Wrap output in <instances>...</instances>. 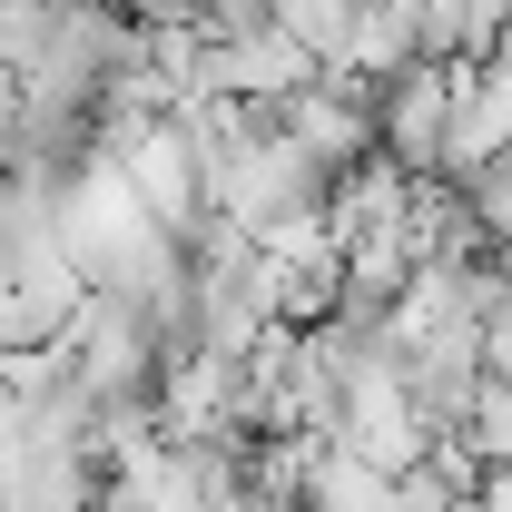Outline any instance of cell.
Returning <instances> with one entry per match:
<instances>
[{
    "label": "cell",
    "instance_id": "52a82bcc",
    "mask_svg": "<svg viewBox=\"0 0 512 512\" xmlns=\"http://www.w3.org/2000/svg\"><path fill=\"white\" fill-rule=\"evenodd\" d=\"M463 434H473V453H483V463H512V384H503V375H483L473 414H463Z\"/></svg>",
    "mask_w": 512,
    "mask_h": 512
},
{
    "label": "cell",
    "instance_id": "8992f818",
    "mask_svg": "<svg viewBox=\"0 0 512 512\" xmlns=\"http://www.w3.org/2000/svg\"><path fill=\"white\" fill-rule=\"evenodd\" d=\"M424 60V50H414V10H394V0H365V10H355V50H345V69H355V79H394V69H414Z\"/></svg>",
    "mask_w": 512,
    "mask_h": 512
},
{
    "label": "cell",
    "instance_id": "8fae6325",
    "mask_svg": "<svg viewBox=\"0 0 512 512\" xmlns=\"http://www.w3.org/2000/svg\"><path fill=\"white\" fill-rule=\"evenodd\" d=\"M247 512H306V503H247Z\"/></svg>",
    "mask_w": 512,
    "mask_h": 512
},
{
    "label": "cell",
    "instance_id": "6da1fadb",
    "mask_svg": "<svg viewBox=\"0 0 512 512\" xmlns=\"http://www.w3.org/2000/svg\"><path fill=\"white\" fill-rule=\"evenodd\" d=\"M60 345H69V365L99 384L109 404H119V394H158V375H168V345H158V325L138 316L119 286H89V296H79V316L60 325Z\"/></svg>",
    "mask_w": 512,
    "mask_h": 512
},
{
    "label": "cell",
    "instance_id": "3957f363",
    "mask_svg": "<svg viewBox=\"0 0 512 512\" xmlns=\"http://www.w3.org/2000/svg\"><path fill=\"white\" fill-rule=\"evenodd\" d=\"M276 119H286V138H296V148H316L335 178H345V168H365V158L384 148V138H375V79H355V69L306 79L296 99H276Z\"/></svg>",
    "mask_w": 512,
    "mask_h": 512
},
{
    "label": "cell",
    "instance_id": "9c48e42d",
    "mask_svg": "<svg viewBox=\"0 0 512 512\" xmlns=\"http://www.w3.org/2000/svg\"><path fill=\"white\" fill-rule=\"evenodd\" d=\"M483 355H493V375L512 384V316H493V335H483Z\"/></svg>",
    "mask_w": 512,
    "mask_h": 512
},
{
    "label": "cell",
    "instance_id": "277c9868",
    "mask_svg": "<svg viewBox=\"0 0 512 512\" xmlns=\"http://www.w3.org/2000/svg\"><path fill=\"white\" fill-rule=\"evenodd\" d=\"M503 20H512V0H424L414 10V50L424 60H493Z\"/></svg>",
    "mask_w": 512,
    "mask_h": 512
},
{
    "label": "cell",
    "instance_id": "7a4b0ae2",
    "mask_svg": "<svg viewBox=\"0 0 512 512\" xmlns=\"http://www.w3.org/2000/svg\"><path fill=\"white\" fill-rule=\"evenodd\" d=\"M375 138L394 168L444 178V138H453V60H414L375 89Z\"/></svg>",
    "mask_w": 512,
    "mask_h": 512
},
{
    "label": "cell",
    "instance_id": "5b68a950",
    "mask_svg": "<svg viewBox=\"0 0 512 512\" xmlns=\"http://www.w3.org/2000/svg\"><path fill=\"white\" fill-rule=\"evenodd\" d=\"M306 512H394V473L345 453V444H325L316 473H306Z\"/></svg>",
    "mask_w": 512,
    "mask_h": 512
},
{
    "label": "cell",
    "instance_id": "30bf717a",
    "mask_svg": "<svg viewBox=\"0 0 512 512\" xmlns=\"http://www.w3.org/2000/svg\"><path fill=\"white\" fill-rule=\"evenodd\" d=\"M493 69H512V20H503V40H493Z\"/></svg>",
    "mask_w": 512,
    "mask_h": 512
},
{
    "label": "cell",
    "instance_id": "ba28073f",
    "mask_svg": "<svg viewBox=\"0 0 512 512\" xmlns=\"http://www.w3.org/2000/svg\"><path fill=\"white\" fill-rule=\"evenodd\" d=\"M10 345H50V325H40V306L20 296V286H0V355Z\"/></svg>",
    "mask_w": 512,
    "mask_h": 512
}]
</instances>
